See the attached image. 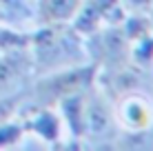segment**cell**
<instances>
[{"label":"cell","instance_id":"obj_1","mask_svg":"<svg viewBox=\"0 0 153 151\" xmlns=\"http://www.w3.org/2000/svg\"><path fill=\"white\" fill-rule=\"evenodd\" d=\"M33 45V69L36 71H53L65 69L67 65L82 62L84 56H76L78 47V31L73 27L62 25H42V29L36 36H31Z\"/></svg>","mask_w":153,"mask_h":151},{"label":"cell","instance_id":"obj_2","mask_svg":"<svg viewBox=\"0 0 153 151\" xmlns=\"http://www.w3.org/2000/svg\"><path fill=\"white\" fill-rule=\"evenodd\" d=\"M98 74L100 65L96 62L89 67H65V69H56L47 74L33 85L36 107H56L73 93L91 89Z\"/></svg>","mask_w":153,"mask_h":151},{"label":"cell","instance_id":"obj_3","mask_svg":"<svg viewBox=\"0 0 153 151\" xmlns=\"http://www.w3.org/2000/svg\"><path fill=\"white\" fill-rule=\"evenodd\" d=\"M115 113L109 107V96H104L102 91H96L91 96H87L84 100V118H82V138H96L104 140L113 136L115 129Z\"/></svg>","mask_w":153,"mask_h":151},{"label":"cell","instance_id":"obj_4","mask_svg":"<svg viewBox=\"0 0 153 151\" xmlns=\"http://www.w3.org/2000/svg\"><path fill=\"white\" fill-rule=\"evenodd\" d=\"M118 109H115V120H118L131 136H142L149 131L153 124V105L149 98L142 93L129 91L122 98H118Z\"/></svg>","mask_w":153,"mask_h":151},{"label":"cell","instance_id":"obj_5","mask_svg":"<svg viewBox=\"0 0 153 151\" xmlns=\"http://www.w3.org/2000/svg\"><path fill=\"white\" fill-rule=\"evenodd\" d=\"M31 47L25 49H11L0 54V96H9L20 82L33 69V56H31Z\"/></svg>","mask_w":153,"mask_h":151},{"label":"cell","instance_id":"obj_6","mask_svg":"<svg viewBox=\"0 0 153 151\" xmlns=\"http://www.w3.org/2000/svg\"><path fill=\"white\" fill-rule=\"evenodd\" d=\"M82 0H38L40 25H62L73 20Z\"/></svg>","mask_w":153,"mask_h":151},{"label":"cell","instance_id":"obj_7","mask_svg":"<svg viewBox=\"0 0 153 151\" xmlns=\"http://www.w3.org/2000/svg\"><path fill=\"white\" fill-rule=\"evenodd\" d=\"M60 118L51 107H36L33 116L27 118L25 131H36L42 140H58L60 136Z\"/></svg>","mask_w":153,"mask_h":151},{"label":"cell","instance_id":"obj_8","mask_svg":"<svg viewBox=\"0 0 153 151\" xmlns=\"http://www.w3.org/2000/svg\"><path fill=\"white\" fill-rule=\"evenodd\" d=\"M25 47H31V36H20L11 29H0V54Z\"/></svg>","mask_w":153,"mask_h":151},{"label":"cell","instance_id":"obj_9","mask_svg":"<svg viewBox=\"0 0 153 151\" xmlns=\"http://www.w3.org/2000/svg\"><path fill=\"white\" fill-rule=\"evenodd\" d=\"M22 133H25V127H20V124H16L11 120L2 122V124H0V147H2V149L13 147L16 142H20Z\"/></svg>","mask_w":153,"mask_h":151},{"label":"cell","instance_id":"obj_10","mask_svg":"<svg viewBox=\"0 0 153 151\" xmlns=\"http://www.w3.org/2000/svg\"><path fill=\"white\" fill-rule=\"evenodd\" d=\"M22 96H25V93H22ZM22 96H11V98H9V96H0V124L13 118L16 109H18V100Z\"/></svg>","mask_w":153,"mask_h":151},{"label":"cell","instance_id":"obj_11","mask_svg":"<svg viewBox=\"0 0 153 151\" xmlns=\"http://www.w3.org/2000/svg\"><path fill=\"white\" fill-rule=\"evenodd\" d=\"M124 4V9H131V11H144V9L151 7L153 0H120Z\"/></svg>","mask_w":153,"mask_h":151},{"label":"cell","instance_id":"obj_12","mask_svg":"<svg viewBox=\"0 0 153 151\" xmlns=\"http://www.w3.org/2000/svg\"><path fill=\"white\" fill-rule=\"evenodd\" d=\"M4 18V13H2V9H0V20H2Z\"/></svg>","mask_w":153,"mask_h":151},{"label":"cell","instance_id":"obj_13","mask_svg":"<svg viewBox=\"0 0 153 151\" xmlns=\"http://www.w3.org/2000/svg\"><path fill=\"white\" fill-rule=\"evenodd\" d=\"M149 18H151V25H153V16H149Z\"/></svg>","mask_w":153,"mask_h":151}]
</instances>
